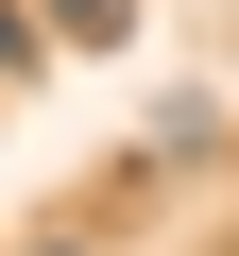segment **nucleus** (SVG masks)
Masks as SVG:
<instances>
[{"label":"nucleus","instance_id":"obj_3","mask_svg":"<svg viewBox=\"0 0 239 256\" xmlns=\"http://www.w3.org/2000/svg\"><path fill=\"white\" fill-rule=\"evenodd\" d=\"M52 256H86V239H52Z\"/></svg>","mask_w":239,"mask_h":256},{"label":"nucleus","instance_id":"obj_1","mask_svg":"<svg viewBox=\"0 0 239 256\" xmlns=\"http://www.w3.org/2000/svg\"><path fill=\"white\" fill-rule=\"evenodd\" d=\"M52 34H86V52H120V34H137V0H52Z\"/></svg>","mask_w":239,"mask_h":256},{"label":"nucleus","instance_id":"obj_2","mask_svg":"<svg viewBox=\"0 0 239 256\" xmlns=\"http://www.w3.org/2000/svg\"><path fill=\"white\" fill-rule=\"evenodd\" d=\"M0 68H34V18H18V0H0Z\"/></svg>","mask_w":239,"mask_h":256}]
</instances>
